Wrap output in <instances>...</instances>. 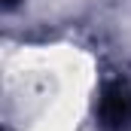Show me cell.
Wrapping results in <instances>:
<instances>
[{
    "label": "cell",
    "instance_id": "obj_1",
    "mask_svg": "<svg viewBox=\"0 0 131 131\" xmlns=\"http://www.w3.org/2000/svg\"><path fill=\"white\" fill-rule=\"evenodd\" d=\"M98 122L104 131L131 128V82L110 79L98 98Z\"/></svg>",
    "mask_w": 131,
    "mask_h": 131
},
{
    "label": "cell",
    "instance_id": "obj_2",
    "mask_svg": "<svg viewBox=\"0 0 131 131\" xmlns=\"http://www.w3.org/2000/svg\"><path fill=\"white\" fill-rule=\"evenodd\" d=\"M18 3H21V0H3V9H15Z\"/></svg>",
    "mask_w": 131,
    "mask_h": 131
}]
</instances>
